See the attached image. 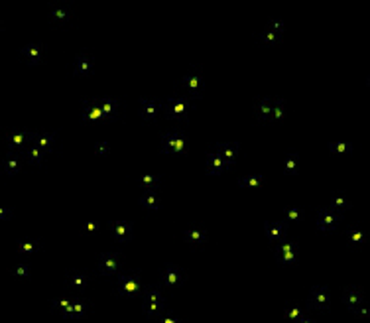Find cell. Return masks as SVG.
<instances>
[{
  "label": "cell",
  "instance_id": "39",
  "mask_svg": "<svg viewBox=\"0 0 370 323\" xmlns=\"http://www.w3.org/2000/svg\"><path fill=\"white\" fill-rule=\"evenodd\" d=\"M138 183L154 189V187H158L162 183V176H142V178H138Z\"/></svg>",
  "mask_w": 370,
  "mask_h": 323
},
{
  "label": "cell",
  "instance_id": "23",
  "mask_svg": "<svg viewBox=\"0 0 370 323\" xmlns=\"http://www.w3.org/2000/svg\"><path fill=\"white\" fill-rule=\"evenodd\" d=\"M87 280H89V276L83 274V272H79V270H69V272H67V284L71 288H75V290H79V292L85 290Z\"/></svg>",
  "mask_w": 370,
  "mask_h": 323
},
{
  "label": "cell",
  "instance_id": "29",
  "mask_svg": "<svg viewBox=\"0 0 370 323\" xmlns=\"http://www.w3.org/2000/svg\"><path fill=\"white\" fill-rule=\"evenodd\" d=\"M87 309H89V304L85 302V300H73V304H71V313H69V319H81L85 313H87Z\"/></svg>",
  "mask_w": 370,
  "mask_h": 323
},
{
  "label": "cell",
  "instance_id": "22",
  "mask_svg": "<svg viewBox=\"0 0 370 323\" xmlns=\"http://www.w3.org/2000/svg\"><path fill=\"white\" fill-rule=\"evenodd\" d=\"M256 116H258L260 123L270 120V116H272V99L270 97H258V101H256Z\"/></svg>",
  "mask_w": 370,
  "mask_h": 323
},
{
  "label": "cell",
  "instance_id": "32",
  "mask_svg": "<svg viewBox=\"0 0 370 323\" xmlns=\"http://www.w3.org/2000/svg\"><path fill=\"white\" fill-rule=\"evenodd\" d=\"M41 249V243L39 240H22L18 245V252L20 254H34Z\"/></svg>",
  "mask_w": 370,
  "mask_h": 323
},
{
  "label": "cell",
  "instance_id": "41",
  "mask_svg": "<svg viewBox=\"0 0 370 323\" xmlns=\"http://www.w3.org/2000/svg\"><path fill=\"white\" fill-rule=\"evenodd\" d=\"M73 300H69V298H59V300H52V307L54 309H59L61 313H65V309L71 305Z\"/></svg>",
  "mask_w": 370,
  "mask_h": 323
},
{
  "label": "cell",
  "instance_id": "12",
  "mask_svg": "<svg viewBox=\"0 0 370 323\" xmlns=\"http://www.w3.org/2000/svg\"><path fill=\"white\" fill-rule=\"evenodd\" d=\"M101 103V110H103V116L107 120H118L120 118V101L116 99H99Z\"/></svg>",
  "mask_w": 370,
  "mask_h": 323
},
{
  "label": "cell",
  "instance_id": "43",
  "mask_svg": "<svg viewBox=\"0 0 370 323\" xmlns=\"http://www.w3.org/2000/svg\"><path fill=\"white\" fill-rule=\"evenodd\" d=\"M12 276H24V278H30V268L28 264H20L18 268L12 270Z\"/></svg>",
  "mask_w": 370,
  "mask_h": 323
},
{
  "label": "cell",
  "instance_id": "44",
  "mask_svg": "<svg viewBox=\"0 0 370 323\" xmlns=\"http://www.w3.org/2000/svg\"><path fill=\"white\" fill-rule=\"evenodd\" d=\"M99 229H101V223H97V221H87L83 225V231H87V233H97Z\"/></svg>",
  "mask_w": 370,
  "mask_h": 323
},
{
  "label": "cell",
  "instance_id": "45",
  "mask_svg": "<svg viewBox=\"0 0 370 323\" xmlns=\"http://www.w3.org/2000/svg\"><path fill=\"white\" fill-rule=\"evenodd\" d=\"M109 150H111V148H109V144H107V142H99L97 146H95V152H97L99 156H105V154H109Z\"/></svg>",
  "mask_w": 370,
  "mask_h": 323
},
{
  "label": "cell",
  "instance_id": "1",
  "mask_svg": "<svg viewBox=\"0 0 370 323\" xmlns=\"http://www.w3.org/2000/svg\"><path fill=\"white\" fill-rule=\"evenodd\" d=\"M193 108L195 103L185 97H167L162 101V110L167 120H187V114Z\"/></svg>",
  "mask_w": 370,
  "mask_h": 323
},
{
  "label": "cell",
  "instance_id": "28",
  "mask_svg": "<svg viewBox=\"0 0 370 323\" xmlns=\"http://www.w3.org/2000/svg\"><path fill=\"white\" fill-rule=\"evenodd\" d=\"M2 168H4V174H6V176H16V174H18V170H20L18 156L10 152V154L6 156V160H4V166H2Z\"/></svg>",
  "mask_w": 370,
  "mask_h": 323
},
{
  "label": "cell",
  "instance_id": "15",
  "mask_svg": "<svg viewBox=\"0 0 370 323\" xmlns=\"http://www.w3.org/2000/svg\"><path fill=\"white\" fill-rule=\"evenodd\" d=\"M111 229L118 243H128L132 238V223H128V221H114V223H111Z\"/></svg>",
  "mask_w": 370,
  "mask_h": 323
},
{
  "label": "cell",
  "instance_id": "31",
  "mask_svg": "<svg viewBox=\"0 0 370 323\" xmlns=\"http://www.w3.org/2000/svg\"><path fill=\"white\" fill-rule=\"evenodd\" d=\"M331 207L343 213V211H349L351 209V201L345 197L343 193H335L333 197H331Z\"/></svg>",
  "mask_w": 370,
  "mask_h": 323
},
{
  "label": "cell",
  "instance_id": "18",
  "mask_svg": "<svg viewBox=\"0 0 370 323\" xmlns=\"http://www.w3.org/2000/svg\"><path fill=\"white\" fill-rule=\"evenodd\" d=\"M32 142L36 144V146H39L41 150H45V152H54L56 134H54V132H34Z\"/></svg>",
  "mask_w": 370,
  "mask_h": 323
},
{
  "label": "cell",
  "instance_id": "9",
  "mask_svg": "<svg viewBox=\"0 0 370 323\" xmlns=\"http://www.w3.org/2000/svg\"><path fill=\"white\" fill-rule=\"evenodd\" d=\"M276 260L280 264H294L297 260V243H282V245H278Z\"/></svg>",
  "mask_w": 370,
  "mask_h": 323
},
{
  "label": "cell",
  "instance_id": "19",
  "mask_svg": "<svg viewBox=\"0 0 370 323\" xmlns=\"http://www.w3.org/2000/svg\"><path fill=\"white\" fill-rule=\"evenodd\" d=\"M140 105H142V120H154L156 116H158V112H160V108H162V103H158V101H154V99H142L140 101Z\"/></svg>",
  "mask_w": 370,
  "mask_h": 323
},
{
  "label": "cell",
  "instance_id": "26",
  "mask_svg": "<svg viewBox=\"0 0 370 323\" xmlns=\"http://www.w3.org/2000/svg\"><path fill=\"white\" fill-rule=\"evenodd\" d=\"M140 203H142V207L148 209V211H158V209H160V199H158V195L154 193V189L144 191V195L140 197Z\"/></svg>",
  "mask_w": 370,
  "mask_h": 323
},
{
  "label": "cell",
  "instance_id": "33",
  "mask_svg": "<svg viewBox=\"0 0 370 323\" xmlns=\"http://www.w3.org/2000/svg\"><path fill=\"white\" fill-rule=\"evenodd\" d=\"M364 240H366V233H364L362 227H354V229H351V233H349V243H351L352 247L362 245Z\"/></svg>",
  "mask_w": 370,
  "mask_h": 323
},
{
  "label": "cell",
  "instance_id": "4",
  "mask_svg": "<svg viewBox=\"0 0 370 323\" xmlns=\"http://www.w3.org/2000/svg\"><path fill=\"white\" fill-rule=\"evenodd\" d=\"M142 290V284H140V272L138 270H132L128 274H120L118 276V296L122 298H130L134 294H138Z\"/></svg>",
  "mask_w": 370,
  "mask_h": 323
},
{
  "label": "cell",
  "instance_id": "2",
  "mask_svg": "<svg viewBox=\"0 0 370 323\" xmlns=\"http://www.w3.org/2000/svg\"><path fill=\"white\" fill-rule=\"evenodd\" d=\"M166 307V298L160 290L156 288H146L142 296V309L146 317H158L160 311Z\"/></svg>",
  "mask_w": 370,
  "mask_h": 323
},
{
  "label": "cell",
  "instance_id": "36",
  "mask_svg": "<svg viewBox=\"0 0 370 323\" xmlns=\"http://www.w3.org/2000/svg\"><path fill=\"white\" fill-rule=\"evenodd\" d=\"M327 148L331 150V152H337V154H349L354 150V146L351 142H329L327 144Z\"/></svg>",
  "mask_w": 370,
  "mask_h": 323
},
{
  "label": "cell",
  "instance_id": "21",
  "mask_svg": "<svg viewBox=\"0 0 370 323\" xmlns=\"http://www.w3.org/2000/svg\"><path fill=\"white\" fill-rule=\"evenodd\" d=\"M215 152H219L224 162H226V166H233L235 160H237V154H239V144L233 142V144H217V148H215Z\"/></svg>",
  "mask_w": 370,
  "mask_h": 323
},
{
  "label": "cell",
  "instance_id": "38",
  "mask_svg": "<svg viewBox=\"0 0 370 323\" xmlns=\"http://www.w3.org/2000/svg\"><path fill=\"white\" fill-rule=\"evenodd\" d=\"M264 183V178L262 176H248V178H242L241 181H239V185L241 187H258V185H262Z\"/></svg>",
  "mask_w": 370,
  "mask_h": 323
},
{
  "label": "cell",
  "instance_id": "14",
  "mask_svg": "<svg viewBox=\"0 0 370 323\" xmlns=\"http://www.w3.org/2000/svg\"><path fill=\"white\" fill-rule=\"evenodd\" d=\"M226 168L228 166H226V162H224V158L219 152H209V156H207V172L211 176H221Z\"/></svg>",
  "mask_w": 370,
  "mask_h": 323
},
{
  "label": "cell",
  "instance_id": "11",
  "mask_svg": "<svg viewBox=\"0 0 370 323\" xmlns=\"http://www.w3.org/2000/svg\"><path fill=\"white\" fill-rule=\"evenodd\" d=\"M162 282L169 288L179 286L181 282H185V274L177 268V266H173V264H166V266H164V272H162Z\"/></svg>",
  "mask_w": 370,
  "mask_h": 323
},
{
  "label": "cell",
  "instance_id": "13",
  "mask_svg": "<svg viewBox=\"0 0 370 323\" xmlns=\"http://www.w3.org/2000/svg\"><path fill=\"white\" fill-rule=\"evenodd\" d=\"M32 136H34V132H26V130L6 134V142H8L10 152H12V150H22V148L26 146V142H30V140H32Z\"/></svg>",
  "mask_w": 370,
  "mask_h": 323
},
{
  "label": "cell",
  "instance_id": "7",
  "mask_svg": "<svg viewBox=\"0 0 370 323\" xmlns=\"http://www.w3.org/2000/svg\"><path fill=\"white\" fill-rule=\"evenodd\" d=\"M179 83H181V87H183V89H187L189 93H191V99H193V101H195V99H199V97L203 95V77H201L199 69H195L193 73L185 75Z\"/></svg>",
  "mask_w": 370,
  "mask_h": 323
},
{
  "label": "cell",
  "instance_id": "3",
  "mask_svg": "<svg viewBox=\"0 0 370 323\" xmlns=\"http://www.w3.org/2000/svg\"><path fill=\"white\" fill-rule=\"evenodd\" d=\"M162 152L164 154H187V140L179 130H171L162 136Z\"/></svg>",
  "mask_w": 370,
  "mask_h": 323
},
{
  "label": "cell",
  "instance_id": "48",
  "mask_svg": "<svg viewBox=\"0 0 370 323\" xmlns=\"http://www.w3.org/2000/svg\"><path fill=\"white\" fill-rule=\"evenodd\" d=\"M12 217V209H0V221H6V219H10Z\"/></svg>",
  "mask_w": 370,
  "mask_h": 323
},
{
  "label": "cell",
  "instance_id": "35",
  "mask_svg": "<svg viewBox=\"0 0 370 323\" xmlns=\"http://www.w3.org/2000/svg\"><path fill=\"white\" fill-rule=\"evenodd\" d=\"M276 123H282L284 120V99H274L272 101V116Z\"/></svg>",
  "mask_w": 370,
  "mask_h": 323
},
{
  "label": "cell",
  "instance_id": "34",
  "mask_svg": "<svg viewBox=\"0 0 370 323\" xmlns=\"http://www.w3.org/2000/svg\"><path fill=\"white\" fill-rule=\"evenodd\" d=\"M286 313H288L292 319H297V321H311V319H309V317H307V315H305L297 305L288 304L286 305Z\"/></svg>",
  "mask_w": 370,
  "mask_h": 323
},
{
  "label": "cell",
  "instance_id": "46",
  "mask_svg": "<svg viewBox=\"0 0 370 323\" xmlns=\"http://www.w3.org/2000/svg\"><path fill=\"white\" fill-rule=\"evenodd\" d=\"M272 32H276L282 36V32H284V24H282V20H272Z\"/></svg>",
  "mask_w": 370,
  "mask_h": 323
},
{
  "label": "cell",
  "instance_id": "37",
  "mask_svg": "<svg viewBox=\"0 0 370 323\" xmlns=\"http://www.w3.org/2000/svg\"><path fill=\"white\" fill-rule=\"evenodd\" d=\"M297 160H299V156H297L296 152H290V154H288V158H286V168H284L288 176H294L297 172Z\"/></svg>",
  "mask_w": 370,
  "mask_h": 323
},
{
  "label": "cell",
  "instance_id": "8",
  "mask_svg": "<svg viewBox=\"0 0 370 323\" xmlns=\"http://www.w3.org/2000/svg\"><path fill=\"white\" fill-rule=\"evenodd\" d=\"M307 305L313 307V309H321V311H327L329 309V290L325 286H315L309 292V298H307Z\"/></svg>",
  "mask_w": 370,
  "mask_h": 323
},
{
  "label": "cell",
  "instance_id": "5",
  "mask_svg": "<svg viewBox=\"0 0 370 323\" xmlns=\"http://www.w3.org/2000/svg\"><path fill=\"white\" fill-rule=\"evenodd\" d=\"M341 219H343V213L333 209V207L319 209V213H317V227L323 233H333L337 229V225L341 223Z\"/></svg>",
  "mask_w": 370,
  "mask_h": 323
},
{
  "label": "cell",
  "instance_id": "16",
  "mask_svg": "<svg viewBox=\"0 0 370 323\" xmlns=\"http://www.w3.org/2000/svg\"><path fill=\"white\" fill-rule=\"evenodd\" d=\"M20 54H22V57H24L30 65H37V63L41 61L43 48H41L39 44H28V46H24V48L20 50Z\"/></svg>",
  "mask_w": 370,
  "mask_h": 323
},
{
  "label": "cell",
  "instance_id": "20",
  "mask_svg": "<svg viewBox=\"0 0 370 323\" xmlns=\"http://www.w3.org/2000/svg\"><path fill=\"white\" fill-rule=\"evenodd\" d=\"M183 238L189 243V245H203L207 240V231L197 227V225H191L189 229L183 231Z\"/></svg>",
  "mask_w": 370,
  "mask_h": 323
},
{
  "label": "cell",
  "instance_id": "25",
  "mask_svg": "<svg viewBox=\"0 0 370 323\" xmlns=\"http://www.w3.org/2000/svg\"><path fill=\"white\" fill-rule=\"evenodd\" d=\"M288 231V227L284 223H266V234L270 240H280L284 238V234Z\"/></svg>",
  "mask_w": 370,
  "mask_h": 323
},
{
  "label": "cell",
  "instance_id": "49",
  "mask_svg": "<svg viewBox=\"0 0 370 323\" xmlns=\"http://www.w3.org/2000/svg\"><path fill=\"white\" fill-rule=\"evenodd\" d=\"M352 311H354L356 315H368V309H366V307H362V305H356Z\"/></svg>",
  "mask_w": 370,
  "mask_h": 323
},
{
  "label": "cell",
  "instance_id": "42",
  "mask_svg": "<svg viewBox=\"0 0 370 323\" xmlns=\"http://www.w3.org/2000/svg\"><path fill=\"white\" fill-rule=\"evenodd\" d=\"M286 217H288V221H299L301 217H303V209H297V207H292V209H286Z\"/></svg>",
  "mask_w": 370,
  "mask_h": 323
},
{
  "label": "cell",
  "instance_id": "17",
  "mask_svg": "<svg viewBox=\"0 0 370 323\" xmlns=\"http://www.w3.org/2000/svg\"><path fill=\"white\" fill-rule=\"evenodd\" d=\"M89 73H92V57L89 54H85V52H83V54L75 59L73 75L83 77V75H89Z\"/></svg>",
  "mask_w": 370,
  "mask_h": 323
},
{
  "label": "cell",
  "instance_id": "24",
  "mask_svg": "<svg viewBox=\"0 0 370 323\" xmlns=\"http://www.w3.org/2000/svg\"><path fill=\"white\" fill-rule=\"evenodd\" d=\"M52 20H54L56 24H67V22L71 20V8H69V6H63V4L54 6V8H52Z\"/></svg>",
  "mask_w": 370,
  "mask_h": 323
},
{
  "label": "cell",
  "instance_id": "40",
  "mask_svg": "<svg viewBox=\"0 0 370 323\" xmlns=\"http://www.w3.org/2000/svg\"><path fill=\"white\" fill-rule=\"evenodd\" d=\"M256 37H258L260 42H264V44H278L282 39V36L276 34V32H272V30L270 32H264V34H258Z\"/></svg>",
  "mask_w": 370,
  "mask_h": 323
},
{
  "label": "cell",
  "instance_id": "30",
  "mask_svg": "<svg viewBox=\"0 0 370 323\" xmlns=\"http://www.w3.org/2000/svg\"><path fill=\"white\" fill-rule=\"evenodd\" d=\"M26 156H28V160L32 162V164H36V166H41L43 164V156H45V150H41L39 146L36 144H32L28 150H26Z\"/></svg>",
  "mask_w": 370,
  "mask_h": 323
},
{
  "label": "cell",
  "instance_id": "10",
  "mask_svg": "<svg viewBox=\"0 0 370 323\" xmlns=\"http://www.w3.org/2000/svg\"><path fill=\"white\" fill-rule=\"evenodd\" d=\"M103 118L105 116H103L99 99H85L83 101V120L85 123H99Z\"/></svg>",
  "mask_w": 370,
  "mask_h": 323
},
{
  "label": "cell",
  "instance_id": "27",
  "mask_svg": "<svg viewBox=\"0 0 370 323\" xmlns=\"http://www.w3.org/2000/svg\"><path fill=\"white\" fill-rule=\"evenodd\" d=\"M345 302H347V307L349 309H354L356 305H362V294L356 286H349L347 290V296H345Z\"/></svg>",
  "mask_w": 370,
  "mask_h": 323
},
{
  "label": "cell",
  "instance_id": "6",
  "mask_svg": "<svg viewBox=\"0 0 370 323\" xmlns=\"http://www.w3.org/2000/svg\"><path fill=\"white\" fill-rule=\"evenodd\" d=\"M122 264L120 252H105L99 258V276H114L116 270Z\"/></svg>",
  "mask_w": 370,
  "mask_h": 323
},
{
  "label": "cell",
  "instance_id": "47",
  "mask_svg": "<svg viewBox=\"0 0 370 323\" xmlns=\"http://www.w3.org/2000/svg\"><path fill=\"white\" fill-rule=\"evenodd\" d=\"M162 323H175V321H179L173 313H166V315H162V319H160Z\"/></svg>",
  "mask_w": 370,
  "mask_h": 323
}]
</instances>
